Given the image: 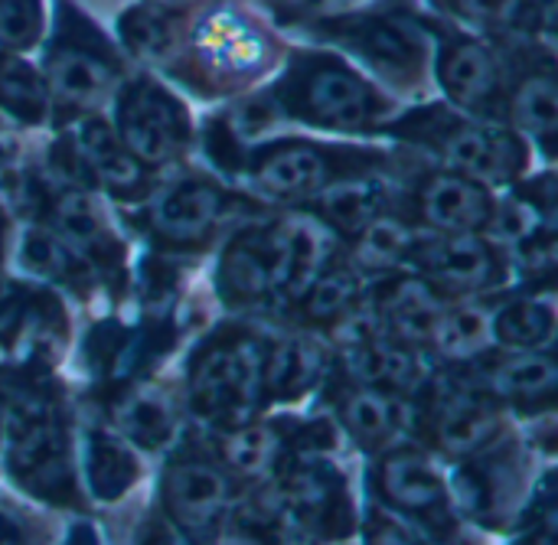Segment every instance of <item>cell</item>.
Listing matches in <instances>:
<instances>
[{
    "mask_svg": "<svg viewBox=\"0 0 558 545\" xmlns=\"http://www.w3.org/2000/svg\"><path fill=\"white\" fill-rule=\"evenodd\" d=\"M278 108L330 131H369L386 114L379 92L333 56H301L278 85Z\"/></svg>",
    "mask_w": 558,
    "mask_h": 545,
    "instance_id": "1",
    "label": "cell"
},
{
    "mask_svg": "<svg viewBox=\"0 0 558 545\" xmlns=\"http://www.w3.org/2000/svg\"><path fill=\"white\" fill-rule=\"evenodd\" d=\"M265 343L245 330H226L209 340L190 370V405L199 419L242 425L265 399L262 392Z\"/></svg>",
    "mask_w": 558,
    "mask_h": 545,
    "instance_id": "2",
    "label": "cell"
},
{
    "mask_svg": "<svg viewBox=\"0 0 558 545\" xmlns=\"http://www.w3.org/2000/svg\"><path fill=\"white\" fill-rule=\"evenodd\" d=\"M405 128L409 137L435 147L454 173H464L477 183H510L526 167V147L520 134L477 118L422 111Z\"/></svg>",
    "mask_w": 558,
    "mask_h": 545,
    "instance_id": "3",
    "label": "cell"
},
{
    "mask_svg": "<svg viewBox=\"0 0 558 545\" xmlns=\"http://www.w3.org/2000/svg\"><path fill=\"white\" fill-rule=\"evenodd\" d=\"M369 154L324 147L314 141H278L245 160L248 180L275 199H314L330 183L373 170Z\"/></svg>",
    "mask_w": 558,
    "mask_h": 545,
    "instance_id": "4",
    "label": "cell"
},
{
    "mask_svg": "<svg viewBox=\"0 0 558 545\" xmlns=\"http://www.w3.org/2000/svg\"><path fill=\"white\" fill-rule=\"evenodd\" d=\"M412 265L438 298H474L507 278L497 245L481 232H428L418 239Z\"/></svg>",
    "mask_w": 558,
    "mask_h": 545,
    "instance_id": "5",
    "label": "cell"
},
{
    "mask_svg": "<svg viewBox=\"0 0 558 545\" xmlns=\"http://www.w3.org/2000/svg\"><path fill=\"white\" fill-rule=\"evenodd\" d=\"M10 471L36 494H69V448L56 409L43 396H20L10 405Z\"/></svg>",
    "mask_w": 558,
    "mask_h": 545,
    "instance_id": "6",
    "label": "cell"
},
{
    "mask_svg": "<svg viewBox=\"0 0 558 545\" xmlns=\"http://www.w3.org/2000/svg\"><path fill=\"white\" fill-rule=\"evenodd\" d=\"M118 137L141 167L170 164L190 141L186 108L163 85L141 78L118 98Z\"/></svg>",
    "mask_w": 558,
    "mask_h": 545,
    "instance_id": "7",
    "label": "cell"
},
{
    "mask_svg": "<svg viewBox=\"0 0 558 545\" xmlns=\"http://www.w3.org/2000/svg\"><path fill=\"white\" fill-rule=\"evenodd\" d=\"M65 23L46 56V88L72 108L98 105L118 82V62L108 46L72 10H62Z\"/></svg>",
    "mask_w": 558,
    "mask_h": 545,
    "instance_id": "8",
    "label": "cell"
},
{
    "mask_svg": "<svg viewBox=\"0 0 558 545\" xmlns=\"http://www.w3.org/2000/svg\"><path fill=\"white\" fill-rule=\"evenodd\" d=\"M324 26L333 43L353 49L363 62L392 82H415L425 69V36L402 16H350Z\"/></svg>",
    "mask_w": 558,
    "mask_h": 545,
    "instance_id": "9",
    "label": "cell"
},
{
    "mask_svg": "<svg viewBox=\"0 0 558 545\" xmlns=\"http://www.w3.org/2000/svg\"><path fill=\"white\" fill-rule=\"evenodd\" d=\"M56 157L72 180H95L121 199L137 196L144 186V167L121 144L118 131L95 114L75 124V131L56 147Z\"/></svg>",
    "mask_w": 558,
    "mask_h": 545,
    "instance_id": "10",
    "label": "cell"
},
{
    "mask_svg": "<svg viewBox=\"0 0 558 545\" xmlns=\"http://www.w3.org/2000/svg\"><path fill=\"white\" fill-rule=\"evenodd\" d=\"M438 82L448 92V98L464 108L474 118H494L500 114V105L507 101V75L490 46H484L474 36H445L438 46L435 62Z\"/></svg>",
    "mask_w": 558,
    "mask_h": 545,
    "instance_id": "11",
    "label": "cell"
},
{
    "mask_svg": "<svg viewBox=\"0 0 558 545\" xmlns=\"http://www.w3.org/2000/svg\"><path fill=\"white\" fill-rule=\"evenodd\" d=\"M163 507L167 517L186 530V533H203L213 530L232 500V481L229 471L203 455H180L170 461L163 471Z\"/></svg>",
    "mask_w": 558,
    "mask_h": 545,
    "instance_id": "12",
    "label": "cell"
},
{
    "mask_svg": "<svg viewBox=\"0 0 558 545\" xmlns=\"http://www.w3.org/2000/svg\"><path fill=\"white\" fill-rule=\"evenodd\" d=\"M232 199L222 186L190 177L173 186H167L157 203L150 206V229L157 239L170 245H196L216 232V226L226 219Z\"/></svg>",
    "mask_w": 558,
    "mask_h": 545,
    "instance_id": "13",
    "label": "cell"
},
{
    "mask_svg": "<svg viewBox=\"0 0 558 545\" xmlns=\"http://www.w3.org/2000/svg\"><path fill=\"white\" fill-rule=\"evenodd\" d=\"M281 504L311 530L327 536L347 533V487L333 464L320 458H298L281 471L278 481Z\"/></svg>",
    "mask_w": 558,
    "mask_h": 545,
    "instance_id": "14",
    "label": "cell"
},
{
    "mask_svg": "<svg viewBox=\"0 0 558 545\" xmlns=\"http://www.w3.org/2000/svg\"><path fill=\"white\" fill-rule=\"evenodd\" d=\"M494 209L490 190L454 170L425 177L415 193V219L428 232H484Z\"/></svg>",
    "mask_w": 558,
    "mask_h": 545,
    "instance_id": "15",
    "label": "cell"
},
{
    "mask_svg": "<svg viewBox=\"0 0 558 545\" xmlns=\"http://www.w3.org/2000/svg\"><path fill=\"white\" fill-rule=\"evenodd\" d=\"M379 494L405 517H418L428 526L448 523V487L435 464L415 448L389 451L379 461Z\"/></svg>",
    "mask_w": 558,
    "mask_h": 545,
    "instance_id": "16",
    "label": "cell"
},
{
    "mask_svg": "<svg viewBox=\"0 0 558 545\" xmlns=\"http://www.w3.org/2000/svg\"><path fill=\"white\" fill-rule=\"evenodd\" d=\"M500 432L494 399L484 389L448 386L432 412V438L441 451L454 458H471L484 451Z\"/></svg>",
    "mask_w": 558,
    "mask_h": 545,
    "instance_id": "17",
    "label": "cell"
},
{
    "mask_svg": "<svg viewBox=\"0 0 558 545\" xmlns=\"http://www.w3.org/2000/svg\"><path fill=\"white\" fill-rule=\"evenodd\" d=\"M441 311H445L441 298L418 275L415 278L399 275L379 288L373 317L383 327V334L409 347H428Z\"/></svg>",
    "mask_w": 558,
    "mask_h": 545,
    "instance_id": "18",
    "label": "cell"
},
{
    "mask_svg": "<svg viewBox=\"0 0 558 545\" xmlns=\"http://www.w3.org/2000/svg\"><path fill=\"white\" fill-rule=\"evenodd\" d=\"M556 356L543 350H510L507 356L494 360L484 376V392L513 405H549L556 399Z\"/></svg>",
    "mask_w": 558,
    "mask_h": 545,
    "instance_id": "19",
    "label": "cell"
},
{
    "mask_svg": "<svg viewBox=\"0 0 558 545\" xmlns=\"http://www.w3.org/2000/svg\"><path fill=\"white\" fill-rule=\"evenodd\" d=\"M340 422L347 425L350 438L360 448L379 451L392 445L405 422H409V405L402 392L376 389V386H360L350 389L340 402Z\"/></svg>",
    "mask_w": 558,
    "mask_h": 545,
    "instance_id": "20",
    "label": "cell"
},
{
    "mask_svg": "<svg viewBox=\"0 0 558 545\" xmlns=\"http://www.w3.org/2000/svg\"><path fill=\"white\" fill-rule=\"evenodd\" d=\"M389 193H386V183L383 180H373L366 173H356V177H343L337 183H330L324 193L314 196V213L317 219L353 239L356 232H363L376 216L389 213Z\"/></svg>",
    "mask_w": 558,
    "mask_h": 545,
    "instance_id": "21",
    "label": "cell"
},
{
    "mask_svg": "<svg viewBox=\"0 0 558 545\" xmlns=\"http://www.w3.org/2000/svg\"><path fill=\"white\" fill-rule=\"evenodd\" d=\"M507 101L513 111V121L523 134H530L536 144L546 147V154H556L558 134V98L556 72L553 69H533L526 72L513 88H507Z\"/></svg>",
    "mask_w": 558,
    "mask_h": 545,
    "instance_id": "22",
    "label": "cell"
},
{
    "mask_svg": "<svg viewBox=\"0 0 558 545\" xmlns=\"http://www.w3.org/2000/svg\"><path fill=\"white\" fill-rule=\"evenodd\" d=\"M490 327L507 350H543L556 340V294H520L494 314Z\"/></svg>",
    "mask_w": 558,
    "mask_h": 545,
    "instance_id": "23",
    "label": "cell"
},
{
    "mask_svg": "<svg viewBox=\"0 0 558 545\" xmlns=\"http://www.w3.org/2000/svg\"><path fill=\"white\" fill-rule=\"evenodd\" d=\"M320 356L307 340H271L262 356V392L265 399H294L314 386Z\"/></svg>",
    "mask_w": 558,
    "mask_h": 545,
    "instance_id": "24",
    "label": "cell"
},
{
    "mask_svg": "<svg viewBox=\"0 0 558 545\" xmlns=\"http://www.w3.org/2000/svg\"><path fill=\"white\" fill-rule=\"evenodd\" d=\"M422 235L389 213L376 216L363 232L353 235V268L356 271H396L399 265L412 262L415 245Z\"/></svg>",
    "mask_w": 558,
    "mask_h": 545,
    "instance_id": "25",
    "label": "cell"
},
{
    "mask_svg": "<svg viewBox=\"0 0 558 545\" xmlns=\"http://www.w3.org/2000/svg\"><path fill=\"white\" fill-rule=\"evenodd\" d=\"M458 16L487 29H530L556 36V0H441Z\"/></svg>",
    "mask_w": 558,
    "mask_h": 545,
    "instance_id": "26",
    "label": "cell"
},
{
    "mask_svg": "<svg viewBox=\"0 0 558 545\" xmlns=\"http://www.w3.org/2000/svg\"><path fill=\"white\" fill-rule=\"evenodd\" d=\"M52 232H59L78 255L85 252L92 258H105L114 249L98 206L82 190H62L52 199Z\"/></svg>",
    "mask_w": 558,
    "mask_h": 545,
    "instance_id": "27",
    "label": "cell"
},
{
    "mask_svg": "<svg viewBox=\"0 0 558 545\" xmlns=\"http://www.w3.org/2000/svg\"><path fill=\"white\" fill-rule=\"evenodd\" d=\"M360 271L353 268V262H327L324 271L311 281V288L304 291V298L298 301L304 317L314 324H337L340 317H347L350 311L360 307Z\"/></svg>",
    "mask_w": 558,
    "mask_h": 545,
    "instance_id": "28",
    "label": "cell"
},
{
    "mask_svg": "<svg viewBox=\"0 0 558 545\" xmlns=\"http://www.w3.org/2000/svg\"><path fill=\"white\" fill-rule=\"evenodd\" d=\"M281 435L271 425H232L222 438V468L242 481H262L278 468Z\"/></svg>",
    "mask_w": 558,
    "mask_h": 545,
    "instance_id": "29",
    "label": "cell"
},
{
    "mask_svg": "<svg viewBox=\"0 0 558 545\" xmlns=\"http://www.w3.org/2000/svg\"><path fill=\"white\" fill-rule=\"evenodd\" d=\"M118 428L137 441L141 448H160L173 435V402L163 389H137L128 392L114 409Z\"/></svg>",
    "mask_w": 558,
    "mask_h": 545,
    "instance_id": "30",
    "label": "cell"
},
{
    "mask_svg": "<svg viewBox=\"0 0 558 545\" xmlns=\"http://www.w3.org/2000/svg\"><path fill=\"white\" fill-rule=\"evenodd\" d=\"M0 108L20 124H43L49 114L46 78L20 56L0 52Z\"/></svg>",
    "mask_w": 558,
    "mask_h": 545,
    "instance_id": "31",
    "label": "cell"
},
{
    "mask_svg": "<svg viewBox=\"0 0 558 545\" xmlns=\"http://www.w3.org/2000/svg\"><path fill=\"white\" fill-rule=\"evenodd\" d=\"M494 317L487 311H481L477 304H454V307H445L438 324H435V334H432V343L441 356L448 360H474L487 350L490 337H494Z\"/></svg>",
    "mask_w": 558,
    "mask_h": 545,
    "instance_id": "32",
    "label": "cell"
},
{
    "mask_svg": "<svg viewBox=\"0 0 558 545\" xmlns=\"http://www.w3.org/2000/svg\"><path fill=\"white\" fill-rule=\"evenodd\" d=\"M85 477L98 500H118L137 481V458L124 441L92 435L85 445Z\"/></svg>",
    "mask_w": 558,
    "mask_h": 545,
    "instance_id": "33",
    "label": "cell"
},
{
    "mask_svg": "<svg viewBox=\"0 0 558 545\" xmlns=\"http://www.w3.org/2000/svg\"><path fill=\"white\" fill-rule=\"evenodd\" d=\"M16 255H20V265H23L29 275L43 278V281H65V284H75V281L82 278V271H85L82 255H78L59 232L39 229V226H33V229L23 232Z\"/></svg>",
    "mask_w": 558,
    "mask_h": 545,
    "instance_id": "34",
    "label": "cell"
},
{
    "mask_svg": "<svg viewBox=\"0 0 558 545\" xmlns=\"http://www.w3.org/2000/svg\"><path fill=\"white\" fill-rule=\"evenodd\" d=\"M43 36V0H0V46L29 49Z\"/></svg>",
    "mask_w": 558,
    "mask_h": 545,
    "instance_id": "35",
    "label": "cell"
},
{
    "mask_svg": "<svg viewBox=\"0 0 558 545\" xmlns=\"http://www.w3.org/2000/svg\"><path fill=\"white\" fill-rule=\"evenodd\" d=\"M121 29H124V39L131 49H137L141 56H163L167 46L173 43V29H170V20L154 10V7H137L131 10L124 20H121Z\"/></svg>",
    "mask_w": 558,
    "mask_h": 545,
    "instance_id": "36",
    "label": "cell"
},
{
    "mask_svg": "<svg viewBox=\"0 0 558 545\" xmlns=\"http://www.w3.org/2000/svg\"><path fill=\"white\" fill-rule=\"evenodd\" d=\"M366 545H428L412 526H405L399 517L373 510L366 520Z\"/></svg>",
    "mask_w": 558,
    "mask_h": 545,
    "instance_id": "37",
    "label": "cell"
},
{
    "mask_svg": "<svg viewBox=\"0 0 558 545\" xmlns=\"http://www.w3.org/2000/svg\"><path fill=\"white\" fill-rule=\"evenodd\" d=\"M141 545H196L186 530H180L170 517L167 520H150L141 533Z\"/></svg>",
    "mask_w": 558,
    "mask_h": 545,
    "instance_id": "38",
    "label": "cell"
},
{
    "mask_svg": "<svg viewBox=\"0 0 558 545\" xmlns=\"http://www.w3.org/2000/svg\"><path fill=\"white\" fill-rule=\"evenodd\" d=\"M219 545H268L262 536H255V533H245V530H232V533H226Z\"/></svg>",
    "mask_w": 558,
    "mask_h": 545,
    "instance_id": "39",
    "label": "cell"
},
{
    "mask_svg": "<svg viewBox=\"0 0 558 545\" xmlns=\"http://www.w3.org/2000/svg\"><path fill=\"white\" fill-rule=\"evenodd\" d=\"M65 545H98V543H95V536H92L88 530H75V533L69 536V543Z\"/></svg>",
    "mask_w": 558,
    "mask_h": 545,
    "instance_id": "40",
    "label": "cell"
}]
</instances>
